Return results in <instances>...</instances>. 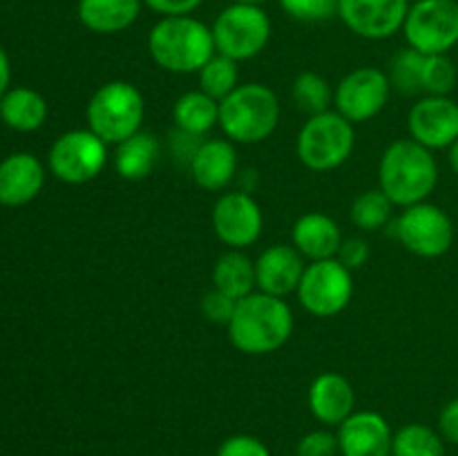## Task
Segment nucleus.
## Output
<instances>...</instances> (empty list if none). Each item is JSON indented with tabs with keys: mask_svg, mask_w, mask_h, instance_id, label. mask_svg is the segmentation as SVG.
<instances>
[{
	"mask_svg": "<svg viewBox=\"0 0 458 456\" xmlns=\"http://www.w3.org/2000/svg\"><path fill=\"white\" fill-rule=\"evenodd\" d=\"M237 302L228 295H224L222 291L210 289L208 293L201 298V313L208 322H215V325H224L226 326L231 322L233 313H235Z\"/></svg>",
	"mask_w": 458,
	"mask_h": 456,
	"instance_id": "f704fd0d",
	"label": "nucleus"
},
{
	"mask_svg": "<svg viewBox=\"0 0 458 456\" xmlns=\"http://www.w3.org/2000/svg\"><path fill=\"white\" fill-rule=\"evenodd\" d=\"M307 268V259L298 253L293 244H273L255 259L258 291L276 298L295 293Z\"/></svg>",
	"mask_w": 458,
	"mask_h": 456,
	"instance_id": "f3484780",
	"label": "nucleus"
},
{
	"mask_svg": "<svg viewBox=\"0 0 458 456\" xmlns=\"http://www.w3.org/2000/svg\"><path fill=\"white\" fill-rule=\"evenodd\" d=\"M148 52L170 74H197L217 54L213 30L195 16L159 18L148 34Z\"/></svg>",
	"mask_w": 458,
	"mask_h": 456,
	"instance_id": "7ed1b4c3",
	"label": "nucleus"
},
{
	"mask_svg": "<svg viewBox=\"0 0 458 456\" xmlns=\"http://www.w3.org/2000/svg\"><path fill=\"white\" fill-rule=\"evenodd\" d=\"M210 30L217 54L242 63L267 49L271 40V18L262 7L231 3L217 13Z\"/></svg>",
	"mask_w": 458,
	"mask_h": 456,
	"instance_id": "0eeeda50",
	"label": "nucleus"
},
{
	"mask_svg": "<svg viewBox=\"0 0 458 456\" xmlns=\"http://www.w3.org/2000/svg\"><path fill=\"white\" fill-rule=\"evenodd\" d=\"M107 143L92 130H70L54 141L49 150V170L65 183H88L97 179L107 165Z\"/></svg>",
	"mask_w": 458,
	"mask_h": 456,
	"instance_id": "9b49d317",
	"label": "nucleus"
},
{
	"mask_svg": "<svg viewBox=\"0 0 458 456\" xmlns=\"http://www.w3.org/2000/svg\"><path fill=\"white\" fill-rule=\"evenodd\" d=\"M280 112V98L268 85L240 83L219 101V128L233 143L255 146L276 132Z\"/></svg>",
	"mask_w": 458,
	"mask_h": 456,
	"instance_id": "20e7f679",
	"label": "nucleus"
},
{
	"mask_svg": "<svg viewBox=\"0 0 458 456\" xmlns=\"http://www.w3.org/2000/svg\"><path fill=\"white\" fill-rule=\"evenodd\" d=\"M210 222L222 244H226L228 249L244 250L262 235L264 213L250 192L228 190L215 201Z\"/></svg>",
	"mask_w": 458,
	"mask_h": 456,
	"instance_id": "ddd939ff",
	"label": "nucleus"
},
{
	"mask_svg": "<svg viewBox=\"0 0 458 456\" xmlns=\"http://www.w3.org/2000/svg\"><path fill=\"white\" fill-rule=\"evenodd\" d=\"M173 121L179 132L206 139L219 125V101L201 89H191L174 101Z\"/></svg>",
	"mask_w": 458,
	"mask_h": 456,
	"instance_id": "b1692460",
	"label": "nucleus"
},
{
	"mask_svg": "<svg viewBox=\"0 0 458 456\" xmlns=\"http://www.w3.org/2000/svg\"><path fill=\"white\" fill-rule=\"evenodd\" d=\"M394 208L396 206L392 204V199L380 188L362 190L353 199L352 208H349V219L362 232H376L383 231L394 222Z\"/></svg>",
	"mask_w": 458,
	"mask_h": 456,
	"instance_id": "bb28decb",
	"label": "nucleus"
},
{
	"mask_svg": "<svg viewBox=\"0 0 458 456\" xmlns=\"http://www.w3.org/2000/svg\"><path fill=\"white\" fill-rule=\"evenodd\" d=\"M438 432L447 443L458 445V396L445 402V407L438 414Z\"/></svg>",
	"mask_w": 458,
	"mask_h": 456,
	"instance_id": "58836bf2",
	"label": "nucleus"
},
{
	"mask_svg": "<svg viewBox=\"0 0 458 456\" xmlns=\"http://www.w3.org/2000/svg\"><path fill=\"white\" fill-rule=\"evenodd\" d=\"M88 130L107 146H119L143 130L146 98L130 80H110L92 94L88 103Z\"/></svg>",
	"mask_w": 458,
	"mask_h": 456,
	"instance_id": "39448f33",
	"label": "nucleus"
},
{
	"mask_svg": "<svg viewBox=\"0 0 458 456\" xmlns=\"http://www.w3.org/2000/svg\"><path fill=\"white\" fill-rule=\"evenodd\" d=\"M338 434L329 429H313L304 434L295 445V456H338Z\"/></svg>",
	"mask_w": 458,
	"mask_h": 456,
	"instance_id": "72a5a7b5",
	"label": "nucleus"
},
{
	"mask_svg": "<svg viewBox=\"0 0 458 456\" xmlns=\"http://www.w3.org/2000/svg\"><path fill=\"white\" fill-rule=\"evenodd\" d=\"M45 183L43 164L34 155L16 152L0 164V204L22 206L34 199Z\"/></svg>",
	"mask_w": 458,
	"mask_h": 456,
	"instance_id": "412c9836",
	"label": "nucleus"
},
{
	"mask_svg": "<svg viewBox=\"0 0 458 456\" xmlns=\"http://www.w3.org/2000/svg\"><path fill=\"white\" fill-rule=\"evenodd\" d=\"M150 12L159 13L161 18L173 16H192L204 4V0H143Z\"/></svg>",
	"mask_w": 458,
	"mask_h": 456,
	"instance_id": "4c0bfd02",
	"label": "nucleus"
},
{
	"mask_svg": "<svg viewBox=\"0 0 458 456\" xmlns=\"http://www.w3.org/2000/svg\"><path fill=\"white\" fill-rule=\"evenodd\" d=\"M356 148V128L335 110L309 116L298 132L295 155L313 173H331L349 161Z\"/></svg>",
	"mask_w": 458,
	"mask_h": 456,
	"instance_id": "423d86ee",
	"label": "nucleus"
},
{
	"mask_svg": "<svg viewBox=\"0 0 458 456\" xmlns=\"http://www.w3.org/2000/svg\"><path fill=\"white\" fill-rule=\"evenodd\" d=\"M447 159H450V168L454 170V174L458 177V141L450 148V156Z\"/></svg>",
	"mask_w": 458,
	"mask_h": 456,
	"instance_id": "a19ab883",
	"label": "nucleus"
},
{
	"mask_svg": "<svg viewBox=\"0 0 458 456\" xmlns=\"http://www.w3.org/2000/svg\"><path fill=\"white\" fill-rule=\"evenodd\" d=\"M392 425L378 411L356 410L338 427L343 456H392Z\"/></svg>",
	"mask_w": 458,
	"mask_h": 456,
	"instance_id": "dca6fc26",
	"label": "nucleus"
},
{
	"mask_svg": "<svg viewBox=\"0 0 458 456\" xmlns=\"http://www.w3.org/2000/svg\"><path fill=\"white\" fill-rule=\"evenodd\" d=\"M217 456H271L267 443L250 434H235L219 445Z\"/></svg>",
	"mask_w": 458,
	"mask_h": 456,
	"instance_id": "c9c22d12",
	"label": "nucleus"
},
{
	"mask_svg": "<svg viewBox=\"0 0 458 456\" xmlns=\"http://www.w3.org/2000/svg\"><path fill=\"white\" fill-rule=\"evenodd\" d=\"M159 139L152 132L139 130L137 134L114 146L112 165H114L116 174L125 182H141V179H148L155 173V168L159 165Z\"/></svg>",
	"mask_w": 458,
	"mask_h": 456,
	"instance_id": "5701e85b",
	"label": "nucleus"
},
{
	"mask_svg": "<svg viewBox=\"0 0 458 456\" xmlns=\"http://www.w3.org/2000/svg\"><path fill=\"white\" fill-rule=\"evenodd\" d=\"M411 0H340L338 18L367 40H385L403 31Z\"/></svg>",
	"mask_w": 458,
	"mask_h": 456,
	"instance_id": "4468645a",
	"label": "nucleus"
},
{
	"mask_svg": "<svg viewBox=\"0 0 458 456\" xmlns=\"http://www.w3.org/2000/svg\"><path fill=\"white\" fill-rule=\"evenodd\" d=\"M353 271L338 258L309 262L298 286V300L307 313L316 317H334L353 300Z\"/></svg>",
	"mask_w": 458,
	"mask_h": 456,
	"instance_id": "1a4fd4ad",
	"label": "nucleus"
},
{
	"mask_svg": "<svg viewBox=\"0 0 458 456\" xmlns=\"http://www.w3.org/2000/svg\"><path fill=\"white\" fill-rule=\"evenodd\" d=\"M143 0H79L76 16L94 34H121L139 21Z\"/></svg>",
	"mask_w": 458,
	"mask_h": 456,
	"instance_id": "4be33fe9",
	"label": "nucleus"
},
{
	"mask_svg": "<svg viewBox=\"0 0 458 456\" xmlns=\"http://www.w3.org/2000/svg\"><path fill=\"white\" fill-rule=\"evenodd\" d=\"M343 240V231L335 224V219L320 213V210L304 213L302 217L295 219L293 231H291V244L298 249V253L307 262L338 258Z\"/></svg>",
	"mask_w": 458,
	"mask_h": 456,
	"instance_id": "aec40b11",
	"label": "nucleus"
},
{
	"mask_svg": "<svg viewBox=\"0 0 458 456\" xmlns=\"http://www.w3.org/2000/svg\"><path fill=\"white\" fill-rule=\"evenodd\" d=\"M0 116L9 128L18 132H31V130H38L47 119V103L30 88L9 89L0 98Z\"/></svg>",
	"mask_w": 458,
	"mask_h": 456,
	"instance_id": "a878e982",
	"label": "nucleus"
},
{
	"mask_svg": "<svg viewBox=\"0 0 458 456\" xmlns=\"http://www.w3.org/2000/svg\"><path fill=\"white\" fill-rule=\"evenodd\" d=\"M293 325V311L284 298L253 291L237 300L226 329L228 340L237 351L246 356H268L289 342Z\"/></svg>",
	"mask_w": 458,
	"mask_h": 456,
	"instance_id": "f257e3e1",
	"label": "nucleus"
},
{
	"mask_svg": "<svg viewBox=\"0 0 458 456\" xmlns=\"http://www.w3.org/2000/svg\"><path fill=\"white\" fill-rule=\"evenodd\" d=\"M9 76H12V70H9V58L7 54H4V49L0 47V98L7 94Z\"/></svg>",
	"mask_w": 458,
	"mask_h": 456,
	"instance_id": "ea45409f",
	"label": "nucleus"
},
{
	"mask_svg": "<svg viewBox=\"0 0 458 456\" xmlns=\"http://www.w3.org/2000/svg\"><path fill=\"white\" fill-rule=\"evenodd\" d=\"M392 456H445V438L423 423L403 425L394 432Z\"/></svg>",
	"mask_w": 458,
	"mask_h": 456,
	"instance_id": "c85d7f7f",
	"label": "nucleus"
},
{
	"mask_svg": "<svg viewBox=\"0 0 458 456\" xmlns=\"http://www.w3.org/2000/svg\"><path fill=\"white\" fill-rule=\"evenodd\" d=\"M438 161L414 139H396L385 148L378 164V188L398 208L428 201L437 190Z\"/></svg>",
	"mask_w": 458,
	"mask_h": 456,
	"instance_id": "f03ea898",
	"label": "nucleus"
},
{
	"mask_svg": "<svg viewBox=\"0 0 458 456\" xmlns=\"http://www.w3.org/2000/svg\"><path fill=\"white\" fill-rule=\"evenodd\" d=\"M197 79H199L201 92L213 97L215 101H224V98L240 85V70H237L235 61L222 56V54H215V56L197 72Z\"/></svg>",
	"mask_w": 458,
	"mask_h": 456,
	"instance_id": "7c9ffc66",
	"label": "nucleus"
},
{
	"mask_svg": "<svg viewBox=\"0 0 458 456\" xmlns=\"http://www.w3.org/2000/svg\"><path fill=\"white\" fill-rule=\"evenodd\" d=\"M371 258V246L365 237H344L343 246L338 250V259L349 268V271H358L365 266Z\"/></svg>",
	"mask_w": 458,
	"mask_h": 456,
	"instance_id": "e433bc0d",
	"label": "nucleus"
},
{
	"mask_svg": "<svg viewBox=\"0 0 458 456\" xmlns=\"http://www.w3.org/2000/svg\"><path fill=\"white\" fill-rule=\"evenodd\" d=\"M286 16L307 25H318L338 16L340 0H277Z\"/></svg>",
	"mask_w": 458,
	"mask_h": 456,
	"instance_id": "473e14b6",
	"label": "nucleus"
},
{
	"mask_svg": "<svg viewBox=\"0 0 458 456\" xmlns=\"http://www.w3.org/2000/svg\"><path fill=\"white\" fill-rule=\"evenodd\" d=\"M309 410L318 423L340 427L356 411V389L338 371H325L309 387Z\"/></svg>",
	"mask_w": 458,
	"mask_h": 456,
	"instance_id": "6ab92c4d",
	"label": "nucleus"
},
{
	"mask_svg": "<svg viewBox=\"0 0 458 456\" xmlns=\"http://www.w3.org/2000/svg\"><path fill=\"white\" fill-rule=\"evenodd\" d=\"M392 228L403 249L416 258H441L454 244V222L441 206L432 201H420L403 208L392 222Z\"/></svg>",
	"mask_w": 458,
	"mask_h": 456,
	"instance_id": "6e6552de",
	"label": "nucleus"
},
{
	"mask_svg": "<svg viewBox=\"0 0 458 456\" xmlns=\"http://www.w3.org/2000/svg\"><path fill=\"white\" fill-rule=\"evenodd\" d=\"M423 65L425 54L416 52L411 47L398 49L389 61V80L392 88L398 89L405 97H414V94H423Z\"/></svg>",
	"mask_w": 458,
	"mask_h": 456,
	"instance_id": "c756f323",
	"label": "nucleus"
},
{
	"mask_svg": "<svg viewBox=\"0 0 458 456\" xmlns=\"http://www.w3.org/2000/svg\"><path fill=\"white\" fill-rule=\"evenodd\" d=\"M231 3H235V4H255V7H262V4L268 3V0H231Z\"/></svg>",
	"mask_w": 458,
	"mask_h": 456,
	"instance_id": "79ce46f5",
	"label": "nucleus"
},
{
	"mask_svg": "<svg viewBox=\"0 0 458 456\" xmlns=\"http://www.w3.org/2000/svg\"><path fill=\"white\" fill-rule=\"evenodd\" d=\"M458 72L454 61L447 54H425L423 65V94L429 97H450L456 88Z\"/></svg>",
	"mask_w": 458,
	"mask_h": 456,
	"instance_id": "2f4dec72",
	"label": "nucleus"
},
{
	"mask_svg": "<svg viewBox=\"0 0 458 456\" xmlns=\"http://www.w3.org/2000/svg\"><path fill=\"white\" fill-rule=\"evenodd\" d=\"M291 101L302 114L316 116L334 106V88L318 72H302L291 85Z\"/></svg>",
	"mask_w": 458,
	"mask_h": 456,
	"instance_id": "cd10ccee",
	"label": "nucleus"
},
{
	"mask_svg": "<svg viewBox=\"0 0 458 456\" xmlns=\"http://www.w3.org/2000/svg\"><path fill=\"white\" fill-rule=\"evenodd\" d=\"M191 177L204 190H226L237 179V148L231 139L206 137L192 155Z\"/></svg>",
	"mask_w": 458,
	"mask_h": 456,
	"instance_id": "a211bd4d",
	"label": "nucleus"
},
{
	"mask_svg": "<svg viewBox=\"0 0 458 456\" xmlns=\"http://www.w3.org/2000/svg\"><path fill=\"white\" fill-rule=\"evenodd\" d=\"M392 92L387 72L369 65L356 67L334 89V107L353 125L367 123L387 107Z\"/></svg>",
	"mask_w": 458,
	"mask_h": 456,
	"instance_id": "f8f14e48",
	"label": "nucleus"
},
{
	"mask_svg": "<svg viewBox=\"0 0 458 456\" xmlns=\"http://www.w3.org/2000/svg\"><path fill=\"white\" fill-rule=\"evenodd\" d=\"M407 47L420 54H450L458 45V0H416L403 25Z\"/></svg>",
	"mask_w": 458,
	"mask_h": 456,
	"instance_id": "9d476101",
	"label": "nucleus"
},
{
	"mask_svg": "<svg viewBox=\"0 0 458 456\" xmlns=\"http://www.w3.org/2000/svg\"><path fill=\"white\" fill-rule=\"evenodd\" d=\"M410 139L429 150H450L458 141V103L452 97H420L407 114Z\"/></svg>",
	"mask_w": 458,
	"mask_h": 456,
	"instance_id": "2eb2a0df",
	"label": "nucleus"
},
{
	"mask_svg": "<svg viewBox=\"0 0 458 456\" xmlns=\"http://www.w3.org/2000/svg\"><path fill=\"white\" fill-rule=\"evenodd\" d=\"M213 289L222 291L224 295L237 300L246 298L258 291V277H255V262L244 250L228 249L219 255L213 266Z\"/></svg>",
	"mask_w": 458,
	"mask_h": 456,
	"instance_id": "393cba45",
	"label": "nucleus"
}]
</instances>
